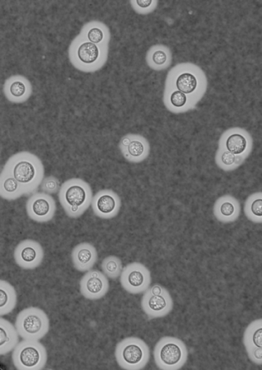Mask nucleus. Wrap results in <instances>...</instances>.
<instances>
[{
  "label": "nucleus",
  "instance_id": "f257e3e1",
  "mask_svg": "<svg viewBox=\"0 0 262 370\" xmlns=\"http://www.w3.org/2000/svg\"><path fill=\"white\" fill-rule=\"evenodd\" d=\"M4 169L21 184L25 195L37 191L43 181L42 164L37 157L29 153L14 155L8 160Z\"/></svg>",
  "mask_w": 262,
  "mask_h": 370
},
{
  "label": "nucleus",
  "instance_id": "f03ea898",
  "mask_svg": "<svg viewBox=\"0 0 262 370\" xmlns=\"http://www.w3.org/2000/svg\"><path fill=\"white\" fill-rule=\"evenodd\" d=\"M58 199L68 217L78 218L92 206V189L80 179H70L60 188Z\"/></svg>",
  "mask_w": 262,
  "mask_h": 370
},
{
  "label": "nucleus",
  "instance_id": "7ed1b4c3",
  "mask_svg": "<svg viewBox=\"0 0 262 370\" xmlns=\"http://www.w3.org/2000/svg\"><path fill=\"white\" fill-rule=\"evenodd\" d=\"M188 349L179 338L164 337L156 344L154 357L156 366L161 370H179L188 361Z\"/></svg>",
  "mask_w": 262,
  "mask_h": 370
},
{
  "label": "nucleus",
  "instance_id": "20e7f679",
  "mask_svg": "<svg viewBox=\"0 0 262 370\" xmlns=\"http://www.w3.org/2000/svg\"><path fill=\"white\" fill-rule=\"evenodd\" d=\"M115 357L118 366L125 370H141L147 366L150 359L149 347L142 339L127 338L118 343Z\"/></svg>",
  "mask_w": 262,
  "mask_h": 370
},
{
  "label": "nucleus",
  "instance_id": "39448f33",
  "mask_svg": "<svg viewBox=\"0 0 262 370\" xmlns=\"http://www.w3.org/2000/svg\"><path fill=\"white\" fill-rule=\"evenodd\" d=\"M15 328L23 339L39 341L49 331V318L42 309L27 308L18 314Z\"/></svg>",
  "mask_w": 262,
  "mask_h": 370
},
{
  "label": "nucleus",
  "instance_id": "423d86ee",
  "mask_svg": "<svg viewBox=\"0 0 262 370\" xmlns=\"http://www.w3.org/2000/svg\"><path fill=\"white\" fill-rule=\"evenodd\" d=\"M13 366L18 370H42L46 366L48 353L37 340H24L13 351Z\"/></svg>",
  "mask_w": 262,
  "mask_h": 370
},
{
  "label": "nucleus",
  "instance_id": "0eeeda50",
  "mask_svg": "<svg viewBox=\"0 0 262 370\" xmlns=\"http://www.w3.org/2000/svg\"><path fill=\"white\" fill-rule=\"evenodd\" d=\"M120 284L125 292L138 294L144 293L152 283L149 269L140 263H132L123 269L120 276Z\"/></svg>",
  "mask_w": 262,
  "mask_h": 370
},
{
  "label": "nucleus",
  "instance_id": "6e6552de",
  "mask_svg": "<svg viewBox=\"0 0 262 370\" xmlns=\"http://www.w3.org/2000/svg\"><path fill=\"white\" fill-rule=\"evenodd\" d=\"M26 209L27 216L32 221L45 223L53 220L57 206L54 198L49 194L37 193L27 200Z\"/></svg>",
  "mask_w": 262,
  "mask_h": 370
},
{
  "label": "nucleus",
  "instance_id": "1a4fd4ad",
  "mask_svg": "<svg viewBox=\"0 0 262 370\" xmlns=\"http://www.w3.org/2000/svg\"><path fill=\"white\" fill-rule=\"evenodd\" d=\"M13 256L18 267L33 270L42 264L44 251L39 242L33 239H25L18 244L14 250Z\"/></svg>",
  "mask_w": 262,
  "mask_h": 370
},
{
  "label": "nucleus",
  "instance_id": "9d476101",
  "mask_svg": "<svg viewBox=\"0 0 262 370\" xmlns=\"http://www.w3.org/2000/svg\"><path fill=\"white\" fill-rule=\"evenodd\" d=\"M141 307L149 318H161L173 311L174 302L168 290L163 294H156L148 289L141 299Z\"/></svg>",
  "mask_w": 262,
  "mask_h": 370
},
{
  "label": "nucleus",
  "instance_id": "9b49d317",
  "mask_svg": "<svg viewBox=\"0 0 262 370\" xmlns=\"http://www.w3.org/2000/svg\"><path fill=\"white\" fill-rule=\"evenodd\" d=\"M80 291L85 299L98 301L109 291L108 279L98 270H89L80 280Z\"/></svg>",
  "mask_w": 262,
  "mask_h": 370
},
{
  "label": "nucleus",
  "instance_id": "f8f14e48",
  "mask_svg": "<svg viewBox=\"0 0 262 370\" xmlns=\"http://www.w3.org/2000/svg\"><path fill=\"white\" fill-rule=\"evenodd\" d=\"M92 207L95 216L109 220L118 216L122 207V200L113 190H101L94 195Z\"/></svg>",
  "mask_w": 262,
  "mask_h": 370
},
{
  "label": "nucleus",
  "instance_id": "ddd939ff",
  "mask_svg": "<svg viewBox=\"0 0 262 370\" xmlns=\"http://www.w3.org/2000/svg\"><path fill=\"white\" fill-rule=\"evenodd\" d=\"M241 213V205L239 200L230 195L219 198L213 207L214 217L223 223L235 222Z\"/></svg>",
  "mask_w": 262,
  "mask_h": 370
},
{
  "label": "nucleus",
  "instance_id": "4468645a",
  "mask_svg": "<svg viewBox=\"0 0 262 370\" xmlns=\"http://www.w3.org/2000/svg\"><path fill=\"white\" fill-rule=\"evenodd\" d=\"M97 249L92 244L84 242L77 244L72 252L73 266L79 272L85 273L92 270L97 263Z\"/></svg>",
  "mask_w": 262,
  "mask_h": 370
},
{
  "label": "nucleus",
  "instance_id": "2eb2a0df",
  "mask_svg": "<svg viewBox=\"0 0 262 370\" xmlns=\"http://www.w3.org/2000/svg\"><path fill=\"white\" fill-rule=\"evenodd\" d=\"M19 342V335L14 325L0 318V356L13 351Z\"/></svg>",
  "mask_w": 262,
  "mask_h": 370
},
{
  "label": "nucleus",
  "instance_id": "dca6fc26",
  "mask_svg": "<svg viewBox=\"0 0 262 370\" xmlns=\"http://www.w3.org/2000/svg\"><path fill=\"white\" fill-rule=\"evenodd\" d=\"M5 95L10 102L21 103L26 102L31 95L30 85L21 77H14L8 80L5 85Z\"/></svg>",
  "mask_w": 262,
  "mask_h": 370
},
{
  "label": "nucleus",
  "instance_id": "f3484780",
  "mask_svg": "<svg viewBox=\"0 0 262 370\" xmlns=\"http://www.w3.org/2000/svg\"><path fill=\"white\" fill-rule=\"evenodd\" d=\"M25 195L24 189L11 174L5 171L0 174V198L8 201L18 199Z\"/></svg>",
  "mask_w": 262,
  "mask_h": 370
},
{
  "label": "nucleus",
  "instance_id": "a211bd4d",
  "mask_svg": "<svg viewBox=\"0 0 262 370\" xmlns=\"http://www.w3.org/2000/svg\"><path fill=\"white\" fill-rule=\"evenodd\" d=\"M17 303L16 290L9 282L0 280V317L13 312Z\"/></svg>",
  "mask_w": 262,
  "mask_h": 370
},
{
  "label": "nucleus",
  "instance_id": "6ab92c4d",
  "mask_svg": "<svg viewBox=\"0 0 262 370\" xmlns=\"http://www.w3.org/2000/svg\"><path fill=\"white\" fill-rule=\"evenodd\" d=\"M244 345L246 351L256 347H262V320L251 322L244 334Z\"/></svg>",
  "mask_w": 262,
  "mask_h": 370
},
{
  "label": "nucleus",
  "instance_id": "aec40b11",
  "mask_svg": "<svg viewBox=\"0 0 262 370\" xmlns=\"http://www.w3.org/2000/svg\"><path fill=\"white\" fill-rule=\"evenodd\" d=\"M244 213L249 221L256 224L262 222V193L250 195L244 203Z\"/></svg>",
  "mask_w": 262,
  "mask_h": 370
},
{
  "label": "nucleus",
  "instance_id": "412c9836",
  "mask_svg": "<svg viewBox=\"0 0 262 370\" xmlns=\"http://www.w3.org/2000/svg\"><path fill=\"white\" fill-rule=\"evenodd\" d=\"M122 148L125 156L132 158L131 160H139L145 153V144L140 138L127 136L122 140Z\"/></svg>",
  "mask_w": 262,
  "mask_h": 370
},
{
  "label": "nucleus",
  "instance_id": "4be33fe9",
  "mask_svg": "<svg viewBox=\"0 0 262 370\" xmlns=\"http://www.w3.org/2000/svg\"><path fill=\"white\" fill-rule=\"evenodd\" d=\"M123 263L117 256H108L102 262V270L106 277L111 279H118L123 272Z\"/></svg>",
  "mask_w": 262,
  "mask_h": 370
},
{
  "label": "nucleus",
  "instance_id": "5701e85b",
  "mask_svg": "<svg viewBox=\"0 0 262 370\" xmlns=\"http://www.w3.org/2000/svg\"><path fill=\"white\" fill-rule=\"evenodd\" d=\"M225 147L227 151L234 155L243 154L248 147V141L243 134L235 133H232L226 139Z\"/></svg>",
  "mask_w": 262,
  "mask_h": 370
},
{
  "label": "nucleus",
  "instance_id": "b1692460",
  "mask_svg": "<svg viewBox=\"0 0 262 370\" xmlns=\"http://www.w3.org/2000/svg\"><path fill=\"white\" fill-rule=\"evenodd\" d=\"M78 57L85 64H92L99 56V48L92 42H85L78 49Z\"/></svg>",
  "mask_w": 262,
  "mask_h": 370
},
{
  "label": "nucleus",
  "instance_id": "393cba45",
  "mask_svg": "<svg viewBox=\"0 0 262 370\" xmlns=\"http://www.w3.org/2000/svg\"><path fill=\"white\" fill-rule=\"evenodd\" d=\"M198 85L196 78L192 73H185L177 78L176 81V87L179 89V91L184 94H190L195 91Z\"/></svg>",
  "mask_w": 262,
  "mask_h": 370
},
{
  "label": "nucleus",
  "instance_id": "a878e982",
  "mask_svg": "<svg viewBox=\"0 0 262 370\" xmlns=\"http://www.w3.org/2000/svg\"><path fill=\"white\" fill-rule=\"evenodd\" d=\"M40 185H42V191L49 195L57 193L59 192L60 188H61V185H60L58 179L54 177L44 179Z\"/></svg>",
  "mask_w": 262,
  "mask_h": 370
},
{
  "label": "nucleus",
  "instance_id": "bb28decb",
  "mask_svg": "<svg viewBox=\"0 0 262 370\" xmlns=\"http://www.w3.org/2000/svg\"><path fill=\"white\" fill-rule=\"evenodd\" d=\"M187 102V97L186 95L180 92L175 91L170 96V103L176 108H181L185 106Z\"/></svg>",
  "mask_w": 262,
  "mask_h": 370
},
{
  "label": "nucleus",
  "instance_id": "cd10ccee",
  "mask_svg": "<svg viewBox=\"0 0 262 370\" xmlns=\"http://www.w3.org/2000/svg\"><path fill=\"white\" fill-rule=\"evenodd\" d=\"M248 353L249 358L254 364H258V366H261L262 364V347H256L254 349L249 350L247 351Z\"/></svg>",
  "mask_w": 262,
  "mask_h": 370
},
{
  "label": "nucleus",
  "instance_id": "c85d7f7f",
  "mask_svg": "<svg viewBox=\"0 0 262 370\" xmlns=\"http://www.w3.org/2000/svg\"><path fill=\"white\" fill-rule=\"evenodd\" d=\"M88 38L90 42L94 44L102 42L104 39L102 30L98 28L90 29L88 33Z\"/></svg>",
  "mask_w": 262,
  "mask_h": 370
},
{
  "label": "nucleus",
  "instance_id": "c756f323",
  "mask_svg": "<svg viewBox=\"0 0 262 370\" xmlns=\"http://www.w3.org/2000/svg\"><path fill=\"white\" fill-rule=\"evenodd\" d=\"M237 159L238 158L236 157L235 155L228 151L223 152L220 157L221 162L227 167L233 166L237 162Z\"/></svg>",
  "mask_w": 262,
  "mask_h": 370
},
{
  "label": "nucleus",
  "instance_id": "7c9ffc66",
  "mask_svg": "<svg viewBox=\"0 0 262 370\" xmlns=\"http://www.w3.org/2000/svg\"><path fill=\"white\" fill-rule=\"evenodd\" d=\"M166 54L162 51L156 52L153 56V61L156 64L162 65L166 61Z\"/></svg>",
  "mask_w": 262,
  "mask_h": 370
},
{
  "label": "nucleus",
  "instance_id": "2f4dec72",
  "mask_svg": "<svg viewBox=\"0 0 262 370\" xmlns=\"http://www.w3.org/2000/svg\"><path fill=\"white\" fill-rule=\"evenodd\" d=\"M137 4L141 8H148L150 6L151 4H152V1H150V0H147V1H144V0H138Z\"/></svg>",
  "mask_w": 262,
  "mask_h": 370
}]
</instances>
